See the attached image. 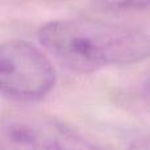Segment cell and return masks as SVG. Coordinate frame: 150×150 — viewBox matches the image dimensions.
<instances>
[{"label": "cell", "instance_id": "cell-1", "mask_svg": "<svg viewBox=\"0 0 150 150\" xmlns=\"http://www.w3.org/2000/svg\"><path fill=\"white\" fill-rule=\"evenodd\" d=\"M41 45L66 69L91 73L150 57V36L138 29L82 18L54 20L38 32Z\"/></svg>", "mask_w": 150, "mask_h": 150}, {"label": "cell", "instance_id": "cell-2", "mask_svg": "<svg viewBox=\"0 0 150 150\" xmlns=\"http://www.w3.org/2000/svg\"><path fill=\"white\" fill-rule=\"evenodd\" d=\"M55 71L50 61L26 41L12 40L1 46L0 88L3 95L20 101L40 100L53 90Z\"/></svg>", "mask_w": 150, "mask_h": 150}, {"label": "cell", "instance_id": "cell-3", "mask_svg": "<svg viewBox=\"0 0 150 150\" xmlns=\"http://www.w3.org/2000/svg\"><path fill=\"white\" fill-rule=\"evenodd\" d=\"M3 145L16 149H91L93 144L58 121L11 120L1 127Z\"/></svg>", "mask_w": 150, "mask_h": 150}, {"label": "cell", "instance_id": "cell-4", "mask_svg": "<svg viewBox=\"0 0 150 150\" xmlns=\"http://www.w3.org/2000/svg\"><path fill=\"white\" fill-rule=\"evenodd\" d=\"M96 3L112 12H138L150 8V0H96Z\"/></svg>", "mask_w": 150, "mask_h": 150}, {"label": "cell", "instance_id": "cell-5", "mask_svg": "<svg viewBox=\"0 0 150 150\" xmlns=\"http://www.w3.org/2000/svg\"><path fill=\"white\" fill-rule=\"evenodd\" d=\"M142 99L146 105L150 108V78L146 79V82L142 86Z\"/></svg>", "mask_w": 150, "mask_h": 150}, {"label": "cell", "instance_id": "cell-6", "mask_svg": "<svg viewBox=\"0 0 150 150\" xmlns=\"http://www.w3.org/2000/svg\"><path fill=\"white\" fill-rule=\"evenodd\" d=\"M133 146H136V148H150V136L149 137H145V138H140L138 140V142L136 141V144Z\"/></svg>", "mask_w": 150, "mask_h": 150}]
</instances>
